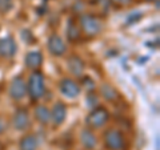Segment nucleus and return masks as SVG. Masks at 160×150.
Segmentation results:
<instances>
[{
	"instance_id": "obj_4",
	"label": "nucleus",
	"mask_w": 160,
	"mask_h": 150,
	"mask_svg": "<svg viewBox=\"0 0 160 150\" xmlns=\"http://www.w3.org/2000/svg\"><path fill=\"white\" fill-rule=\"evenodd\" d=\"M104 146L108 150H126L127 138L124 133L118 128H109L103 134Z\"/></svg>"
},
{
	"instance_id": "obj_11",
	"label": "nucleus",
	"mask_w": 160,
	"mask_h": 150,
	"mask_svg": "<svg viewBox=\"0 0 160 150\" xmlns=\"http://www.w3.org/2000/svg\"><path fill=\"white\" fill-rule=\"evenodd\" d=\"M66 118H67V105L62 101H58L51 109V124L55 128H58L60 125H63Z\"/></svg>"
},
{
	"instance_id": "obj_8",
	"label": "nucleus",
	"mask_w": 160,
	"mask_h": 150,
	"mask_svg": "<svg viewBox=\"0 0 160 150\" xmlns=\"http://www.w3.org/2000/svg\"><path fill=\"white\" fill-rule=\"evenodd\" d=\"M59 91L67 98H76L80 92H82V87L80 84L76 82L71 77H64L59 81Z\"/></svg>"
},
{
	"instance_id": "obj_1",
	"label": "nucleus",
	"mask_w": 160,
	"mask_h": 150,
	"mask_svg": "<svg viewBox=\"0 0 160 150\" xmlns=\"http://www.w3.org/2000/svg\"><path fill=\"white\" fill-rule=\"evenodd\" d=\"M46 92L47 88L44 74L40 71H33L27 80V94L32 101H39L40 98L44 97Z\"/></svg>"
},
{
	"instance_id": "obj_2",
	"label": "nucleus",
	"mask_w": 160,
	"mask_h": 150,
	"mask_svg": "<svg viewBox=\"0 0 160 150\" xmlns=\"http://www.w3.org/2000/svg\"><path fill=\"white\" fill-rule=\"evenodd\" d=\"M109 118H111V113L106 106L98 105L91 109V112L87 114L86 117V125L87 128L92 129V130H98V129L104 128L108 124Z\"/></svg>"
},
{
	"instance_id": "obj_16",
	"label": "nucleus",
	"mask_w": 160,
	"mask_h": 150,
	"mask_svg": "<svg viewBox=\"0 0 160 150\" xmlns=\"http://www.w3.org/2000/svg\"><path fill=\"white\" fill-rule=\"evenodd\" d=\"M66 35L69 43H76L80 39V36H82V29H80L78 21H75L73 19H68Z\"/></svg>"
},
{
	"instance_id": "obj_25",
	"label": "nucleus",
	"mask_w": 160,
	"mask_h": 150,
	"mask_svg": "<svg viewBox=\"0 0 160 150\" xmlns=\"http://www.w3.org/2000/svg\"><path fill=\"white\" fill-rule=\"evenodd\" d=\"M156 150H159V137H156Z\"/></svg>"
},
{
	"instance_id": "obj_24",
	"label": "nucleus",
	"mask_w": 160,
	"mask_h": 150,
	"mask_svg": "<svg viewBox=\"0 0 160 150\" xmlns=\"http://www.w3.org/2000/svg\"><path fill=\"white\" fill-rule=\"evenodd\" d=\"M155 2V7H156V11H159V8H160V0H153Z\"/></svg>"
},
{
	"instance_id": "obj_15",
	"label": "nucleus",
	"mask_w": 160,
	"mask_h": 150,
	"mask_svg": "<svg viewBox=\"0 0 160 150\" xmlns=\"http://www.w3.org/2000/svg\"><path fill=\"white\" fill-rule=\"evenodd\" d=\"M33 117L40 125H47L51 124V109L46 105H36L33 109Z\"/></svg>"
},
{
	"instance_id": "obj_7",
	"label": "nucleus",
	"mask_w": 160,
	"mask_h": 150,
	"mask_svg": "<svg viewBox=\"0 0 160 150\" xmlns=\"http://www.w3.org/2000/svg\"><path fill=\"white\" fill-rule=\"evenodd\" d=\"M47 49L51 56L62 57L67 53V44L58 33H51L47 40Z\"/></svg>"
},
{
	"instance_id": "obj_3",
	"label": "nucleus",
	"mask_w": 160,
	"mask_h": 150,
	"mask_svg": "<svg viewBox=\"0 0 160 150\" xmlns=\"http://www.w3.org/2000/svg\"><path fill=\"white\" fill-rule=\"evenodd\" d=\"M79 27L82 29L84 35H87L89 37L98 36L103 31V23L96 15L93 13H82L79 16Z\"/></svg>"
},
{
	"instance_id": "obj_12",
	"label": "nucleus",
	"mask_w": 160,
	"mask_h": 150,
	"mask_svg": "<svg viewBox=\"0 0 160 150\" xmlns=\"http://www.w3.org/2000/svg\"><path fill=\"white\" fill-rule=\"evenodd\" d=\"M80 143L83 145V148L86 150H95L98 146V136L93 133L92 129L84 128L80 132Z\"/></svg>"
},
{
	"instance_id": "obj_17",
	"label": "nucleus",
	"mask_w": 160,
	"mask_h": 150,
	"mask_svg": "<svg viewBox=\"0 0 160 150\" xmlns=\"http://www.w3.org/2000/svg\"><path fill=\"white\" fill-rule=\"evenodd\" d=\"M39 139L35 134H26L19 141V150H38Z\"/></svg>"
},
{
	"instance_id": "obj_10",
	"label": "nucleus",
	"mask_w": 160,
	"mask_h": 150,
	"mask_svg": "<svg viewBox=\"0 0 160 150\" xmlns=\"http://www.w3.org/2000/svg\"><path fill=\"white\" fill-rule=\"evenodd\" d=\"M67 69L73 77L80 78L84 76V72H86V63L78 54H71L67 59Z\"/></svg>"
},
{
	"instance_id": "obj_26",
	"label": "nucleus",
	"mask_w": 160,
	"mask_h": 150,
	"mask_svg": "<svg viewBox=\"0 0 160 150\" xmlns=\"http://www.w3.org/2000/svg\"><path fill=\"white\" fill-rule=\"evenodd\" d=\"M147 2H153V0H147Z\"/></svg>"
},
{
	"instance_id": "obj_22",
	"label": "nucleus",
	"mask_w": 160,
	"mask_h": 150,
	"mask_svg": "<svg viewBox=\"0 0 160 150\" xmlns=\"http://www.w3.org/2000/svg\"><path fill=\"white\" fill-rule=\"evenodd\" d=\"M111 3H115V4H119V6H129L132 3V0H111Z\"/></svg>"
},
{
	"instance_id": "obj_14",
	"label": "nucleus",
	"mask_w": 160,
	"mask_h": 150,
	"mask_svg": "<svg viewBox=\"0 0 160 150\" xmlns=\"http://www.w3.org/2000/svg\"><path fill=\"white\" fill-rule=\"evenodd\" d=\"M100 91V96H102L107 102H116L120 100V93L113 85L108 84V82H104L100 85L99 88Z\"/></svg>"
},
{
	"instance_id": "obj_9",
	"label": "nucleus",
	"mask_w": 160,
	"mask_h": 150,
	"mask_svg": "<svg viewBox=\"0 0 160 150\" xmlns=\"http://www.w3.org/2000/svg\"><path fill=\"white\" fill-rule=\"evenodd\" d=\"M16 52H18V44L11 35L0 39V57L11 60L15 57Z\"/></svg>"
},
{
	"instance_id": "obj_23",
	"label": "nucleus",
	"mask_w": 160,
	"mask_h": 150,
	"mask_svg": "<svg viewBox=\"0 0 160 150\" xmlns=\"http://www.w3.org/2000/svg\"><path fill=\"white\" fill-rule=\"evenodd\" d=\"M6 124H4V121H3V118L2 117H0V136H2V134L4 133V132H6Z\"/></svg>"
},
{
	"instance_id": "obj_21",
	"label": "nucleus",
	"mask_w": 160,
	"mask_h": 150,
	"mask_svg": "<svg viewBox=\"0 0 160 150\" xmlns=\"http://www.w3.org/2000/svg\"><path fill=\"white\" fill-rule=\"evenodd\" d=\"M22 39L26 41V44H32L33 41V35L29 29H23L22 31Z\"/></svg>"
},
{
	"instance_id": "obj_6",
	"label": "nucleus",
	"mask_w": 160,
	"mask_h": 150,
	"mask_svg": "<svg viewBox=\"0 0 160 150\" xmlns=\"http://www.w3.org/2000/svg\"><path fill=\"white\" fill-rule=\"evenodd\" d=\"M31 116L27 108H18L12 116V126L15 130L24 132L31 128Z\"/></svg>"
},
{
	"instance_id": "obj_18",
	"label": "nucleus",
	"mask_w": 160,
	"mask_h": 150,
	"mask_svg": "<svg viewBox=\"0 0 160 150\" xmlns=\"http://www.w3.org/2000/svg\"><path fill=\"white\" fill-rule=\"evenodd\" d=\"M143 12H140V11H133L129 16L127 17V20H126V26H132V24H135V23H138V21H140V20L143 19Z\"/></svg>"
},
{
	"instance_id": "obj_20",
	"label": "nucleus",
	"mask_w": 160,
	"mask_h": 150,
	"mask_svg": "<svg viewBox=\"0 0 160 150\" xmlns=\"http://www.w3.org/2000/svg\"><path fill=\"white\" fill-rule=\"evenodd\" d=\"M87 105H88V106L89 108H95V106H98V105H99V97L96 96V94H91V93H89L88 94V96H87Z\"/></svg>"
},
{
	"instance_id": "obj_5",
	"label": "nucleus",
	"mask_w": 160,
	"mask_h": 150,
	"mask_svg": "<svg viewBox=\"0 0 160 150\" xmlns=\"http://www.w3.org/2000/svg\"><path fill=\"white\" fill-rule=\"evenodd\" d=\"M8 94L13 101H22L27 96V80L23 76H16L9 84Z\"/></svg>"
},
{
	"instance_id": "obj_13",
	"label": "nucleus",
	"mask_w": 160,
	"mask_h": 150,
	"mask_svg": "<svg viewBox=\"0 0 160 150\" xmlns=\"http://www.w3.org/2000/svg\"><path fill=\"white\" fill-rule=\"evenodd\" d=\"M43 61H44V57L40 51H29L24 56V64H26V67L28 69H32V71H38L43 65Z\"/></svg>"
},
{
	"instance_id": "obj_19",
	"label": "nucleus",
	"mask_w": 160,
	"mask_h": 150,
	"mask_svg": "<svg viewBox=\"0 0 160 150\" xmlns=\"http://www.w3.org/2000/svg\"><path fill=\"white\" fill-rule=\"evenodd\" d=\"M13 8V0H0V13H8Z\"/></svg>"
}]
</instances>
